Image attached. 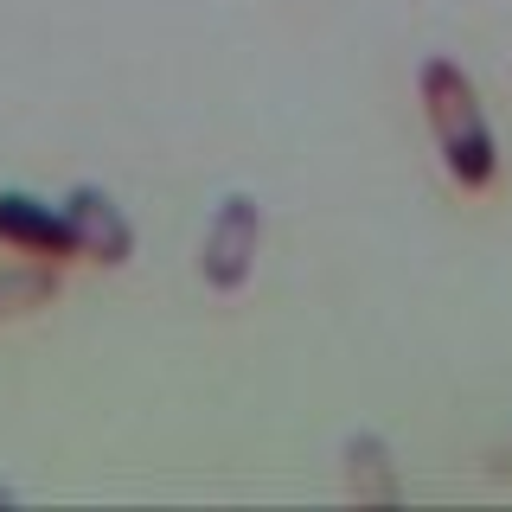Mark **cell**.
Instances as JSON below:
<instances>
[{
    "label": "cell",
    "mask_w": 512,
    "mask_h": 512,
    "mask_svg": "<svg viewBox=\"0 0 512 512\" xmlns=\"http://www.w3.org/2000/svg\"><path fill=\"white\" fill-rule=\"evenodd\" d=\"M416 90H423V116H429V128H436V148L448 160V173H455L468 192L493 186L500 154H493V128H487V116H480V96H474L468 77H461V64L429 58L423 71H416Z\"/></svg>",
    "instance_id": "obj_1"
},
{
    "label": "cell",
    "mask_w": 512,
    "mask_h": 512,
    "mask_svg": "<svg viewBox=\"0 0 512 512\" xmlns=\"http://www.w3.org/2000/svg\"><path fill=\"white\" fill-rule=\"evenodd\" d=\"M256 237H263V218H256V199L250 192H231V199L212 212V231H205V250H199V269L218 295H237L256 269Z\"/></svg>",
    "instance_id": "obj_2"
},
{
    "label": "cell",
    "mask_w": 512,
    "mask_h": 512,
    "mask_svg": "<svg viewBox=\"0 0 512 512\" xmlns=\"http://www.w3.org/2000/svg\"><path fill=\"white\" fill-rule=\"evenodd\" d=\"M0 244L39 256V263H64V256H77V231L58 205H39L26 192H0Z\"/></svg>",
    "instance_id": "obj_3"
},
{
    "label": "cell",
    "mask_w": 512,
    "mask_h": 512,
    "mask_svg": "<svg viewBox=\"0 0 512 512\" xmlns=\"http://www.w3.org/2000/svg\"><path fill=\"white\" fill-rule=\"evenodd\" d=\"M58 212L71 218V231H77V256H90V263H128V256H135V224L122 218V205L109 199V192L77 186Z\"/></svg>",
    "instance_id": "obj_4"
},
{
    "label": "cell",
    "mask_w": 512,
    "mask_h": 512,
    "mask_svg": "<svg viewBox=\"0 0 512 512\" xmlns=\"http://www.w3.org/2000/svg\"><path fill=\"white\" fill-rule=\"evenodd\" d=\"M346 480L359 500H397V474H391V448L378 436H352L346 442Z\"/></svg>",
    "instance_id": "obj_5"
},
{
    "label": "cell",
    "mask_w": 512,
    "mask_h": 512,
    "mask_svg": "<svg viewBox=\"0 0 512 512\" xmlns=\"http://www.w3.org/2000/svg\"><path fill=\"white\" fill-rule=\"evenodd\" d=\"M52 295H58V276H52V269H0V320L39 314Z\"/></svg>",
    "instance_id": "obj_6"
},
{
    "label": "cell",
    "mask_w": 512,
    "mask_h": 512,
    "mask_svg": "<svg viewBox=\"0 0 512 512\" xmlns=\"http://www.w3.org/2000/svg\"><path fill=\"white\" fill-rule=\"evenodd\" d=\"M0 506H13V487H0Z\"/></svg>",
    "instance_id": "obj_7"
}]
</instances>
